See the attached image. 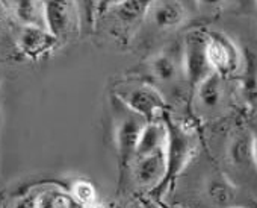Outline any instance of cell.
I'll use <instances>...</instances> for the list:
<instances>
[{
	"label": "cell",
	"instance_id": "cell-16",
	"mask_svg": "<svg viewBox=\"0 0 257 208\" xmlns=\"http://www.w3.org/2000/svg\"><path fill=\"white\" fill-rule=\"evenodd\" d=\"M167 146V128L162 119L146 122L135 148V157L152 154L156 151H164ZM134 157V158H135Z\"/></svg>",
	"mask_w": 257,
	"mask_h": 208
},
{
	"label": "cell",
	"instance_id": "cell-8",
	"mask_svg": "<svg viewBox=\"0 0 257 208\" xmlns=\"http://www.w3.org/2000/svg\"><path fill=\"white\" fill-rule=\"evenodd\" d=\"M58 40L46 28L34 26H20V31L16 37L17 50L34 61H38L49 55L58 46Z\"/></svg>",
	"mask_w": 257,
	"mask_h": 208
},
{
	"label": "cell",
	"instance_id": "cell-12",
	"mask_svg": "<svg viewBox=\"0 0 257 208\" xmlns=\"http://www.w3.org/2000/svg\"><path fill=\"white\" fill-rule=\"evenodd\" d=\"M156 0H122L106 14H113L125 32H134L146 20Z\"/></svg>",
	"mask_w": 257,
	"mask_h": 208
},
{
	"label": "cell",
	"instance_id": "cell-1",
	"mask_svg": "<svg viewBox=\"0 0 257 208\" xmlns=\"http://www.w3.org/2000/svg\"><path fill=\"white\" fill-rule=\"evenodd\" d=\"M162 120L167 128V146H165L167 172L158 190L171 185L176 181V178L194 160L198 151V137L192 126L174 120L165 114L162 116Z\"/></svg>",
	"mask_w": 257,
	"mask_h": 208
},
{
	"label": "cell",
	"instance_id": "cell-9",
	"mask_svg": "<svg viewBox=\"0 0 257 208\" xmlns=\"http://www.w3.org/2000/svg\"><path fill=\"white\" fill-rule=\"evenodd\" d=\"M227 163L236 173H251L257 175L254 163L252 149V134L249 129L236 131L227 145Z\"/></svg>",
	"mask_w": 257,
	"mask_h": 208
},
{
	"label": "cell",
	"instance_id": "cell-2",
	"mask_svg": "<svg viewBox=\"0 0 257 208\" xmlns=\"http://www.w3.org/2000/svg\"><path fill=\"white\" fill-rule=\"evenodd\" d=\"M115 97L124 105L146 119L147 122L159 120L165 114V100L158 87L150 84L119 85Z\"/></svg>",
	"mask_w": 257,
	"mask_h": 208
},
{
	"label": "cell",
	"instance_id": "cell-7",
	"mask_svg": "<svg viewBox=\"0 0 257 208\" xmlns=\"http://www.w3.org/2000/svg\"><path fill=\"white\" fill-rule=\"evenodd\" d=\"M46 29L58 40L64 41L71 34L79 32L77 13L73 0H49L44 4Z\"/></svg>",
	"mask_w": 257,
	"mask_h": 208
},
{
	"label": "cell",
	"instance_id": "cell-5",
	"mask_svg": "<svg viewBox=\"0 0 257 208\" xmlns=\"http://www.w3.org/2000/svg\"><path fill=\"white\" fill-rule=\"evenodd\" d=\"M182 70L183 78L192 88L213 73L206 53V32L194 31L186 35L182 47Z\"/></svg>",
	"mask_w": 257,
	"mask_h": 208
},
{
	"label": "cell",
	"instance_id": "cell-11",
	"mask_svg": "<svg viewBox=\"0 0 257 208\" xmlns=\"http://www.w3.org/2000/svg\"><path fill=\"white\" fill-rule=\"evenodd\" d=\"M149 73L159 85H171L179 81L183 75L182 70V53L176 55L174 52L161 50L150 56Z\"/></svg>",
	"mask_w": 257,
	"mask_h": 208
},
{
	"label": "cell",
	"instance_id": "cell-21",
	"mask_svg": "<svg viewBox=\"0 0 257 208\" xmlns=\"http://www.w3.org/2000/svg\"><path fill=\"white\" fill-rule=\"evenodd\" d=\"M119 2H122V0H98V14H100V17H103L109 10H112Z\"/></svg>",
	"mask_w": 257,
	"mask_h": 208
},
{
	"label": "cell",
	"instance_id": "cell-10",
	"mask_svg": "<svg viewBox=\"0 0 257 208\" xmlns=\"http://www.w3.org/2000/svg\"><path fill=\"white\" fill-rule=\"evenodd\" d=\"M203 197L212 208H231L239 205L236 182L225 173H213L204 184Z\"/></svg>",
	"mask_w": 257,
	"mask_h": 208
},
{
	"label": "cell",
	"instance_id": "cell-22",
	"mask_svg": "<svg viewBox=\"0 0 257 208\" xmlns=\"http://www.w3.org/2000/svg\"><path fill=\"white\" fill-rule=\"evenodd\" d=\"M7 19H8V13L4 8V5L0 4V35L4 34L5 28H7Z\"/></svg>",
	"mask_w": 257,
	"mask_h": 208
},
{
	"label": "cell",
	"instance_id": "cell-25",
	"mask_svg": "<svg viewBox=\"0 0 257 208\" xmlns=\"http://www.w3.org/2000/svg\"><path fill=\"white\" fill-rule=\"evenodd\" d=\"M231 208H248V206H242V205H237V206H231Z\"/></svg>",
	"mask_w": 257,
	"mask_h": 208
},
{
	"label": "cell",
	"instance_id": "cell-19",
	"mask_svg": "<svg viewBox=\"0 0 257 208\" xmlns=\"http://www.w3.org/2000/svg\"><path fill=\"white\" fill-rule=\"evenodd\" d=\"M68 196L79 206H85V205L97 200V190L92 182H89L86 179H76L70 185Z\"/></svg>",
	"mask_w": 257,
	"mask_h": 208
},
{
	"label": "cell",
	"instance_id": "cell-20",
	"mask_svg": "<svg viewBox=\"0 0 257 208\" xmlns=\"http://www.w3.org/2000/svg\"><path fill=\"white\" fill-rule=\"evenodd\" d=\"M195 2H197L198 7L203 8V10H207V11H218V10H221V8L227 4V0H195Z\"/></svg>",
	"mask_w": 257,
	"mask_h": 208
},
{
	"label": "cell",
	"instance_id": "cell-4",
	"mask_svg": "<svg viewBox=\"0 0 257 208\" xmlns=\"http://www.w3.org/2000/svg\"><path fill=\"white\" fill-rule=\"evenodd\" d=\"M206 53L212 72L221 75L222 78L237 72L242 67V50L222 32H206Z\"/></svg>",
	"mask_w": 257,
	"mask_h": 208
},
{
	"label": "cell",
	"instance_id": "cell-18",
	"mask_svg": "<svg viewBox=\"0 0 257 208\" xmlns=\"http://www.w3.org/2000/svg\"><path fill=\"white\" fill-rule=\"evenodd\" d=\"M77 22H79V34H91L95 31L97 22L100 19L98 14V0H73Z\"/></svg>",
	"mask_w": 257,
	"mask_h": 208
},
{
	"label": "cell",
	"instance_id": "cell-6",
	"mask_svg": "<svg viewBox=\"0 0 257 208\" xmlns=\"http://www.w3.org/2000/svg\"><path fill=\"white\" fill-rule=\"evenodd\" d=\"M127 170L131 172L132 181L138 188L144 191L158 190L167 172L165 149L135 157Z\"/></svg>",
	"mask_w": 257,
	"mask_h": 208
},
{
	"label": "cell",
	"instance_id": "cell-14",
	"mask_svg": "<svg viewBox=\"0 0 257 208\" xmlns=\"http://www.w3.org/2000/svg\"><path fill=\"white\" fill-rule=\"evenodd\" d=\"M153 25L161 31H173L180 28L188 17L185 7L179 0H156L150 10Z\"/></svg>",
	"mask_w": 257,
	"mask_h": 208
},
{
	"label": "cell",
	"instance_id": "cell-17",
	"mask_svg": "<svg viewBox=\"0 0 257 208\" xmlns=\"http://www.w3.org/2000/svg\"><path fill=\"white\" fill-rule=\"evenodd\" d=\"M242 53H243L242 56L243 75L240 81L242 94L249 105H254V103H257V56L249 50H245Z\"/></svg>",
	"mask_w": 257,
	"mask_h": 208
},
{
	"label": "cell",
	"instance_id": "cell-24",
	"mask_svg": "<svg viewBox=\"0 0 257 208\" xmlns=\"http://www.w3.org/2000/svg\"><path fill=\"white\" fill-rule=\"evenodd\" d=\"M80 208H106V205H103V203L97 199V200H94V202H91V203H88V205H85V206H80Z\"/></svg>",
	"mask_w": 257,
	"mask_h": 208
},
{
	"label": "cell",
	"instance_id": "cell-27",
	"mask_svg": "<svg viewBox=\"0 0 257 208\" xmlns=\"http://www.w3.org/2000/svg\"><path fill=\"white\" fill-rule=\"evenodd\" d=\"M255 7H257V0H255Z\"/></svg>",
	"mask_w": 257,
	"mask_h": 208
},
{
	"label": "cell",
	"instance_id": "cell-13",
	"mask_svg": "<svg viewBox=\"0 0 257 208\" xmlns=\"http://www.w3.org/2000/svg\"><path fill=\"white\" fill-rule=\"evenodd\" d=\"M0 4L20 26L46 28L44 4L40 0H0Z\"/></svg>",
	"mask_w": 257,
	"mask_h": 208
},
{
	"label": "cell",
	"instance_id": "cell-3",
	"mask_svg": "<svg viewBox=\"0 0 257 208\" xmlns=\"http://www.w3.org/2000/svg\"><path fill=\"white\" fill-rule=\"evenodd\" d=\"M118 114L113 120V140L115 148L119 160L121 170L127 172L128 166H131L134 157H135V148L140 137V132L147 122L132 110H128L124 103H121L118 99Z\"/></svg>",
	"mask_w": 257,
	"mask_h": 208
},
{
	"label": "cell",
	"instance_id": "cell-23",
	"mask_svg": "<svg viewBox=\"0 0 257 208\" xmlns=\"http://www.w3.org/2000/svg\"><path fill=\"white\" fill-rule=\"evenodd\" d=\"M252 134V149H254V163H255V169H257V126L251 131Z\"/></svg>",
	"mask_w": 257,
	"mask_h": 208
},
{
	"label": "cell",
	"instance_id": "cell-15",
	"mask_svg": "<svg viewBox=\"0 0 257 208\" xmlns=\"http://www.w3.org/2000/svg\"><path fill=\"white\" fill-rule=\"evenodd\" d=\"M194 90L198 107L203 111H215L216 108H219L224 99L222 76L213 72L207 78H204Z\"/></svg>",
	"mask_w": 257,
	"mask_h": 208
},
{
	"label": "cell",
	"instance_id": "cell-26",
	"mask_svg": "<svg viewBox=\"0 0 257 208\" xmlns=\"http://www.w3.org/2000/svg\"><path fill=\"white\" fill-rule=\"evenodd\" d=\"M40 2H43V4H46V2H49V0H40Z\"/></svg>",
	"mask_w": 257,
	"mask_h": 208
}]
</instances>
